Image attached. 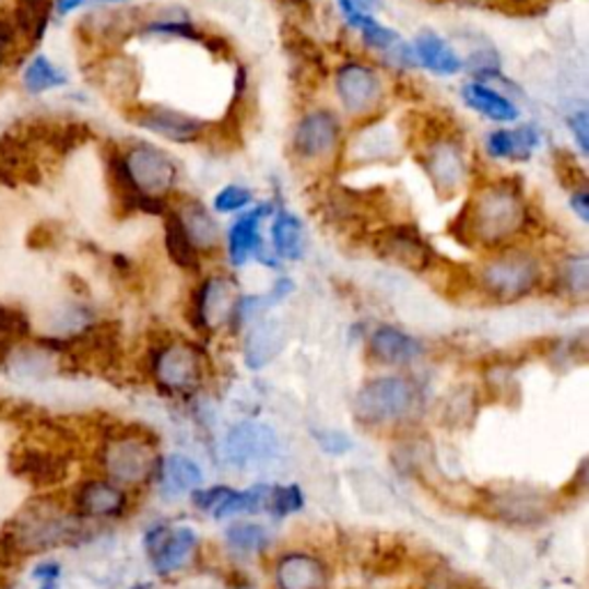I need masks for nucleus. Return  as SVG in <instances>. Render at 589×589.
I'll return each instance as SVG.
<instances>
[{
	"instance_id": "obj_1",
	"label": "nucleus",
	"mask_w": 589,
	"mask_h": 589,
	"mask_svg": "<svg viewBox=\"0 0 589 589\" xmlns=\"http://www.w3.org/2000/svg\"><path fill=\"white\" fill-rule=\"evenodd\" d=\"M530 212L516 180L479 191L456 216L451 233L468 247H499L528 228Z\"/></svg>"
},
{
	"instance_id": "obj_2",
	"label": "nucleus",
	"mask_w": 589,
	"mask_h": 589,
	"mask_svg": "<svg viewBox=\"0 0 589 589\" xmlns=\"http://www.w3.org/2000/svg\"><path fill=\"white\" fill-rule=\"evenodd\" d=\"M0 534L8 539L19 562L60 545H79L93 537L85 518L76 511H64L51 497L26 502L24 509L0 528Z\"/></svg>"
},
{
	"instance_id": "obj_3",
	"label": "nucleus",
	"mask_w": 589,
	"mask_h": 589,
	"mask_svg": "<svg viewBox=\"0 0 589 589\" xmlns=\"http://www.w3.org/2000/svg\"><path fill=\"white\" fill-rule=\"evenodd\" d=\"M541 279L537 258L526 251H502L486 260L479 272V286L495 302H516L530 295Z\"/></svg>"
},
{
	"instance_id": "obj_4",
	"label": "nucleus",
	"mask_w": 589,
	"mask_h": 589,
	"mask_svg": "<svg viewBox=\"0 0 589 589\" xmlns=\"http://www.w3.org/2000/svg\"><path fill=\"white\" fill-rule=\"evenodd\" d=\"M155 445L141 433L108 435L102 449L104 472L120 486H143L157 470Z\"/></svg>"
},
{
	"instance_id": "obj_5",
	"label": "nucleus",
	"mask_w": 589,
	"mask_h": 589,
	"mask_svg": "<svg viewBox=\"0 0 589 589\" xmlns=\"http://www.w3.org/2000/svg\"><path fill=\"white\" fill-rule=\"evenodd\" d=\"M417 401V389L405 378L389 376L366 382L355 397V417L366 426L403 420Z\"/></svg>"
},
{
	"instance_id": "obj_6",
	"label": "nucleus",
	"mask_w": 589,
	"mask_h": 589,
	"mask_svg": "<svg viewBox=\"0 0 589 589\" xmlns=\"http://www.w3.org/2000/svg\"><path fill=\"white\" fill-rule=\"evenodd\" d=\"M152 376L166 394H191L203 385L205 362L189 341H168L152 353Z\"/></svg>"
},
{
	"instance_id": "obj_7",
	"label": "nucleus",
	"mask_w": 589,
	"mask_h": 589,
	"mask_svg": "<svg viewBox=\"0 0 589 589\" xmlns=\"http://www.w3.org/2000/svg\"><path fill=\"white\" fill-rule=\"evenodd\" d=\"M122 160L137 189L152 199H164L178 180L176 162L155 145L137 143L122 152Z\"/></svg>"
},
{
	"instance_id": "obj_8",
	"label": "nucleus",
	"mask_w": 589,
	"mask_h": 589,
	"mask_svg": "<svg viewBox=\"0 0 589 589\" xmlns=\"http://www.w3.org/2000/svg\"><path fill=\"white\" fill-rule=\"evenodd\" d=\"M10 470L35 488H54L68 479L70 461L62 451L33 445L26 440L12 447Z\"/></svg>"
},
{
	"instance_id": "obj_9",
	"label": "nucleus",
	"mask_w": 589,
	"mask_h": 589,
	"mask_svg": "<svg viewBox=\"0 0 589 589\" xmlns=\"http://www.w3.org/2000/svg\"><path fill=\"white\" fill-rule=\"evenodd\" d=\"M422 168L426 170V176L440 199H453V196L463 189L468 178L463 150L458 145L456 137H445L428 143L422 155Z\"/></svg>"
},
{
	"instance_id": "obj_10",
	"label": "nucleus",
	"mask_w": 589,
	"mask_h": 589,
	"mask_svg": "<svg viewBox=\"0 0 589 589\" xmlns=\"http://www.w3.org/2000/svg\"><path fill=\"white\" fill-rule=\"evenodd\" d=\"M374 247L382 258L412 272L428 270L435 260L426 237L410 224L382 228L374 237Z\"/></svg>"
},
{
	"instance_id": "obj_11",
	"label": "nucleus",
	"mask_w": 589,
	"mask_h": 589,
	"mask_svg": "<svg viewBox=\"0 0 589 589\" xmlns=\"http://www.w3.org/2000/svg\"><path fill=\"white\" fill-rule=\"evenodd\" d=\"M279 449L281 445L276 433L270 426L258 422H243L233 426L224 440L226 461L235 468H249L274 461Z\"/></svg>"
},
{
	"instance_id": "obj_12",
	"label": "nucleus",
	"mask_w": 589,
	"mask_h": 589,
	"mask_svg": "<svg viewBox=\"0 0 589 589\" xmlns=\"http://www.w3.org/2000/svg\"><path fill=\"white\" fill-rule=\"evenodd\" d=\"M199 549V537L191 528L168 530L166 526L152 528L145 534V551L150 555L152 569L160 576H170L180 572Z\"/></svg>"
},
{
	"instance_id": "obj_13",
	"label": "nucleus",
	"mask_w": 589,
	"mask_h": 589,
	"mask_svg": "<svg viewBox=\"0 0 589 589\" xmlns=\"http://www.w3.org/2000/svg\"><path fill=\"white\" fill-rule=\"evenodd\" d=\"M486 507L502 522L532 528V526H541L543 520H549L553 505L549 495H543L539 491L509 488V491L493 493Z\"/></svg>"
},
{
	"instance_id": "obj_14",
	"label": "nucleus",
	"mask_w": 589,
	"mask_h": 589,
	"mask_svg": "<svg viewBox=\"0 0 589 589\" xmlns=\"http://www.w3.org/2000/svg\"><path fill=\"white\" fill-rule=\"evenodd\" d=\"M337 95L347 114H370L382 99L380 76L360 62H345L337 72Z\"/></svg>"
},
{
	"instance_id": "obj_15",
	"label": "nucleus",
	"mask_w": 589,
	"mask_h": 589,
	"mask_svg": "<svg viewBox=\"0 0 589 589\" xmlns=\"http://www.w3.org/2000/svg\"><path fill=\"white\" fill-rule=\"evenodd\" d=\"M129 120L173 143H196L205 134L203 120L166 106H145L139 111H129Z\"/></svg>"
},
{
	"instance_id": "obj_16",
	"label": "nucleus",
	"mask_w": 589,
	"mask_h": 589,
	"mask_svg": "<svg viewBox=\"0 0 589 589\" xmlns=\"http://www.w3.org/2000/svg\"><path fill=\"white\" fill-rule=\"evenodd\" d=\"M339 141V122L330 111H311L304 116L293 134L295 155L304 162H320L330 157Z\"/></svg>"
},
{
	"instance_id": "obj_17",
	"label": "nucleus",
	"mask_w": 589,
	"mask_h": 589,
	"mask_svg": "<svg viewBox=\"0 0 589 589\" xmlns=\"http://www.w3.org/2000/svg\"><path fill=\"white\" fill-rule=\"evenodd\" d=\"M237 297L235 283L228 279L214 276L203 281L193 297V325L203 332H210L224 322H231Z\"/></svg>"
},
{
	"instance_id": "obj_18",
	"label": "nucleus",
	"mask_w": 589,
	"mask_h": 589,
	"mask_svg": "<svg viewBox=\"0 0 589 589\" xmlns=\"http://www.w3.org/2000/svg\"><path fill=\"white\" fill-rule=\"evenodd\" d=\"M74 511L85 520L120 518L127 511V493L114 482L91 479L76 488Z\"/></svg>"
},
{
	"instance_id": "obj_19",
	"label": "nucleus",
	"mask_w": 589,
	"mask_h": 589,
	"mask_svg": "<svg viewBox=\"0 0 589 589\" xmlns=\"http://www.w3.org/2000/svg\"><path fill=\"white\" fill-rule=\"evenodd\" d=\"M274 582L279 589H327V564L307 553H288L276 562Z\"/></svg>"
},
{
	"instance_id": "obj_20",
	"label": "nucleus",
	"mask_w": 589,
	"mask_h": 589,
	"mask_svg": "<svg viewBox=\"0 0 589 589\" xmlns=\"http://www.w3.org/2000/svg\"><path fill=\"white\" fill-rule=\"evenodd\" d=\"M270 205H260L251 212H245L231 226L228 233V258L233 268L247 266L254 256L263 254V243H260V220L270 214Z\"/></svg>"
},
{
	"instance_id": "obj_21",
	"label": "nucleus",
	"mask_w": 589,
	"mask_h": 589,
	"mask_svg": "<svg viewBox=\"0 0 589 589\" xmlns=\"http://www.w3.org/2000/svg\"><path fill=\"white\" fill-rule=\"evenodd\" d=\"M368 353L380 364H408L414 362L422 353L424 345L420 339H414L397 327H378V330L368 339Z\"/></svg>"
},
{
	"instance_id": "obj_22",
	"label": "nucleus",
	"mask_w": 589,
	"mask_h": 589,
	"mask_svg": "<svg viewBox=\"0 0 589 589\" xmlns=\"http://www.w3.org/2000/svg\"><path fill=\"white\" fill-rule=\"evenodd\" d=\"M286 345V330L279 320H258L245 341V364L251 370L266 368Z\"/></svg>"
},
{
	"instance_id": "obj_23",
	"label": "nucleus",
	"mask_w": 589,
	"mask_h": 589,
	"mask_svg": "<svg viewBox=\"0 0 589 589\" xmlns=\"http://www.w3.org/2000/svg\"><path fill=\"white\" fill-rule=\"evenodd\" d=\"M539 145V132L532 125L518 129H495L486 137V152L493 160H514L528 162Z\"/></svg>"
},
{
	"instance_id": "obj_24",
	"label": "nucleus",
	"mask_w": 589,
	"mask_h": 589,
	"mask_svg": "<svg viewBox=\"0 0 589 589\" xmlns=\"http://www.w3.org/2000/svg\"><path fill=\"white\" fill-rule=\"evenodd\" d=\"M160 482L164 497H182L203 484V472L196 466L191 458L170 453L160 463Z\"/></svg>"
},
{
	"instance_id": "obj_25",
	"label": "nucleus",
	"mask_w": 589,
	"mask_h": 589,
	"mask_svg": "<svg viewBox=\"0 0 589 589\" xmlns=\"http://www.w3.org/2000/svg\"><path fill=\"white\" fill-rule=\"evenodd\" d=\"M412 54H414V60L424 64L428 72H435L440 76H451L456 72H461L463 68V62L456 56V51L440 35H435L431 31H424L422 35H417Z\"/></svg>"
},
{
	"instance_id": "obj_26",
	"label": "nucleus",
	"mask_w": 589,
	"mask_h": 589,
	"mask_svg": "<svg viewBox=\"0 0 589 589\" xmlns=\"http://www.w3.org/2000/svg\"><path fill=\"white\" fill-rule=\"evenodd\" d=\"M178 216L196 251L210 254L214 249H220L222 231L212 220V214L199 201H187L178 212Z\"/></svg>"
},
{
	"instance_id": "obj_27",
	"label": "nucleus",
	"mask_w": 589,
	"mask_h": 589,
	"mask_svg": "<svg viewBox=\"0 0 589 589\" xmlns=\"http://www.w3.org/2000/svg\"><path fill=\"white\" fill-rule=\"evenodd\" d=\"M463 99L472 111L482 114L495 122H514L518 118V108L505 95L491 91L486 83H468L463 85Z\"/></svg>"
},
{
	"instance_id": "obj_28",
	"label": "nucleus",
	"mask_w": 589,
	"mask_h": 589,
	"mask_svg": "<svg viewBox=\"0 0 589 589\" xmlns=\"http://www.w3.org/2000/svg\"><path fill=\"white\" fill-rule=\"evenodd\" d=\"M162 216H164V247H166L168 258L178 268L196 272L201 266V258H199V251L193 249L191 239L187 237L178 212L166 210Z\"/></svg>"
},
{
	"instance_id": "obj_29",
	"label": "nucleus",
	"mask_w": 589,
	"mask_h": 589,
	"mask_svg": "<svg viewBox=\"0 0 589 589\" xmlns=\"http://www.w3.org/2000/svg\"><path fill=\"white\" fill-rule=\"evenodd\" d=\"M281 37H283V47H286V51L291 54V58L299 64L302 70H307L320 79L327 76L325 56L307 33H302L295 24H283Z\"/></svg>"
},
{
	"instance_id": "obj_30",
	"label": "nucleus",
	"mask_w": 589,
	"mask_h": 589,
	"mask_svg": "<svg viewBox=\"0 0 589 589\" xmlns=\"http://www.w3.org/2000/svg\"><path fill=\"white\" fill-rule=\"evenodd\" d=\"M274 251L286 260H302L307 254V233L295 214L281 210L272 226Z\"/></svg>"
},
{
	"instance_id": "obj_31",
	"label": "nucleus",
	"mask_w": 589,
	"mask_h": 589,
	"mask_svg": "<svg viewBox=\"0 0 589 589\" xmlns=\"http://www.w3.org/2000/svg\"><path fill=\"white\" fill-rule=\"evenodd\" d=\"M99 85H104L106 95H114L118 99L134 97L139 89V70L134 60L127 58L106 60L99 68Z\"/></svg>"
},
{
	"instance_id": "obj_32",
	"label": "nucleus",
	"mask_w": 589,
	"mask_h": 589,
	"mask_svg": "<svg viewBox=\"0 0 589 589\" xmlns=\"http://www.w3.org/2000/svg\"><path fill=\"white\" fill-rule=\"evenodd\" d=\"M24 83L28 93L37 95L51 89H60V85L68 83V76H64L47 56H35L24 72Z\"/></svg>"
},
{
	"instance_id": "obj_33",
	"label": "nucleus",
	"mask_w": 589,
	"mask_h": 589,
	"mask_svg": "<svg viewBox=\"0 0 589 589\" xmlns=\"http://www.w3.org/2000/svg\"><path fill=\"white\" fill-rule=\"evenodd\" d=\"M559 286L562 291L582 302L589 295V258L587 256H572L559 266Z\"/></svg>"
},
{
	"instance_id": "obj_34",
	"label": "nucleus",
	"mask_w": 589,
	"mask_h": 589,
	"mask_svg": "<svg viewBox=\"0 0 589 589\" xmlns=\"http://www.w3.org/2000/svg\"><path fill=\"white\" fill-rule=\"evenodd\" d=\"M226 541L239 553H258L268 549L270 532L263 526H254V522H235L226 530Z\"/></svg>"
},
{
	"instance_id": "obj_35",
	"label": "nucleus",
	"mask_w": 589,
	"mask_h": 589,
	"mask_svg": "<svg viewBox=\"0 0 589 589\" xmlns=\"http://www.w3.org/2000/svg\"><path fill=\"white\" fill-rule=\"evenodd\" d=\"M553 168L557 173V180L566 187V189H587V176H585V168L576 162L574 152L564 150V148H557L553 150Z\"/></svg>"
},
{
	"instance_id": "obj_36",
	"label": "nucleus",
	"mask_w": 589,
	"mask_h": 589,
	"mask_svg": "<svg viewBox=\"0 0 589 589\" xmlns=\"http://www.w3.org/2000/svg\"><path fill=\"white\" fill-rule=\"evenodd\" d=\"M304 509V493L297 484L291 486H270L268 497V514L276 518H286Z\"/></svg>"
},
{
	"instance_id": "obj_37",
	"label": "nucleus",
	"mask_w": 589,
	"mask_h": 589,
	"mask_svg": "<svg viewBox=\"0 0 589 589\" xmlns=\"http://www.w3.org/2000/svg\"><path fill=\"white\" fill-rule=\"evenodd\" d=\"M19 35H26V33L21 31L16 16L0 8V68L8 64L10 58L16 54Z\"/></svg>"
},
{
	"instance_id": "obj_38",
	"label": "nucleus",
	"mask_w": 589,
	"mask_h": 589,
	"mask_svg": "<svg viewBox=\"0 0 589 589\" xmlns=\"http://www.w3.org/2000/svg\"><path fill=\"white\" fill-rule=\"evenodd\" d=\"M466 3L484 5L505 14H537L549 8L553 0H466Z\"/></svg>"
},
{
	"instance_id": "obj_39",
	"label": "nucleus",
	"mask_w": 589,
	"mask_h": 589,
	"mask_svg": "<svg viewBox=\"0 0 589 589\" xmlns=\"http://www.w3.org/2000/svg\"><path fill=\"white\" fill-rule=\"evenodd\" d=\"M357 150L364 155V160H389L397 157V143L387 137V132H368L364 139H360Z\"/></svg>"
},
{
	"instance_id": "obj_40",
	"label": "nucleus",
	"mask_w": 589,
	"mask_h": 589,
	"mask_svg": "<svg viewBox=\"0 0 589 589\" xmlns=\"http://www.w3.org/2000/svg\"><path fill=\"white\" fill-rule=\"evenodd\" d=\"M254 199V193L247 189V187H239V185H228L224 187L220 193L214 196V210L216 212H237V210H245Z\"/></svg>"
},
{
	"instance_id": "obj_41",
	"label": "nucleus",
	"mask_w": 589,
	"mask_h": 589,
	"mask_svg": "<svg viewBox=\"0 0 589 589\" xmlns=\"http://www.w3.org/2000/svg\"><path fill=\"white\" fill-rule=\"evenodd\" d=\"M314 438L318 440L325 453H332V456H343L353 449V440L341 431H314Z\"/></svg>"
},
{
	"instance_id": "obj_42",
	"label": "nucleus",
	"mask_w": 589,
	"mask_h": 589,
	"mask_svg": "<svg viewBox=\"0 0 589 589\" xmlns=\"http://www.w3.org/2000/svg\"><path fill=\"white\" fill-rule=\"evenodd\" d=\"M228 486H212V488H196L191 491V502L196 509L201 511H212L216 505H220V499L224 497Z\"/></svg>"
},
{
	"instance_id": "obj_43",
	"label": "nucleus",
	"mask_w": 589,
	"mask_h": 589,
	"mask_svg": "<svg viewBox=\"0 0 589 589\" xmlns=\"http://www.w3.org/2000/svg\"><path fill=\"white\" fill-rule=\"evenodd\" d=\"M566 122H569V127H572V132L576 137V143H578L580 152H582V155H587V152H589V116H587V111H585V108H580V111H576V114H572L569 118H566Z\"/></svg>"
},
{
	"instance_id": "obj_44",
	"label": "nucleus",
	"mask_w": 589,
	"mask_h": 589,
	"mask_svg": "<svg viewBox=\"0 0 589 589\" xmlns=\"http://www.w3.org/2000/svg\"><path fill=\"white\" fill-rule=\"evenodd\" d=\"M339 5L345 14V19L351 21L360 14H370L378 8V0H339Z\"/></svg>"
},
{
	"instance_id": "obj_45",
	"label": "nucleus",
	"mask_w": 589,
	"mask_h": 589,
	"mask_svg": "<svg viewBox=\"0 0 589 589\" xmlns=\"http://www.w3.org/2000/svg\"><path fill=\"white\" fill-rule=\"evenodd\" d=\"M62 569L58 562H39L35 569H33V578L37 582H58Z\"/></svg>"
},
{
	"instance_id": "obj_46",
	"label": "nucleus",
	"mask_w": 589,
	"mask_h": 589,
	"mask_svg": "<svg viewBox=\"0 0 589 589\" xmlns=\"http://www.w3.org/2000/svg\"><path fill=\"white\" fill-rule=\"evenodd\" d=\"M572 210L578 214V220L582 222V224H587L589 222V193H587V189H576V191H572Z\"/></svg>"
},
{
	"instance_id": "obj_47",
	"label": "nucleus",
	"mask_w": 589,
	"mask_h": 589,
	"mask_svg": "<svg viewBox=\"0 0 589 589\" xmlns=\"http://www.w3.org/2000/svg\"><path fill=\"white\" fill-rule=\"evenodd\" d=\"M79 5H83V0H58V12L60 14H70Z\"/></svg>"
},
{
	"instance_id": "obj_48",
	"label": "nucleus",
	"mask_w": 589,
	"mask_h": 589,
	"mask_svg": "<svg viewBox=\"0 0 589 589\" xmlns=\"http://www.w3.org/2000/svg\"><path fill=\"white\" fill-rule=\"evenodd\" d=\"M39 589H58V582H42Z\"/></svg>"
},
{
	"instance_id": "obj_49",
	"label": "nucleus",
	"mask_w": 589,
	"mask_h": 589,
	"mask_svg": "<svg viewBox=\"0 0 589 589\" xmlns=\"http://www.w3.org/2000/svg\"><path fill=\"white\" fill-rule=\"evenodd\" d=\"M132 589H152V582H139V585H134Z\"/></svg>"
},
{
	"instance_id": "obj_50",
	"label": "nucleus",
	"mask_w": 589,
	"mask_h": 589,
	"mask_svg": "<svg viewBox=\"0 0 589 589\" xmlns=\"http://www.w3.org/2000/svg\"><path fill=\"white\" fill-rule=\"evenodd\" d=\"M106 3H114V0H106Z\"/></svg>"
}]
</instances>
